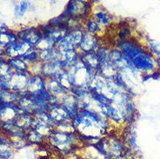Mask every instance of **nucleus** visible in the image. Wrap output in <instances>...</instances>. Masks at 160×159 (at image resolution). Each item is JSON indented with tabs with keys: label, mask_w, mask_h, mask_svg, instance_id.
<instances>
[{
	"label": "nucleus",
	"mask_w": 160,
	"mask_h": 159,
	"mask_svg": "<svg viewBox=\"0 0 160 159\" xmlns=\"http://www.w3.org/2000/svg\"><path fill=\"white\" fill-rule=\"evenodd\" d=\"M91 97L93 103L99 104V105H104V104H109L111 103V99L108 96L104 94V92H94L91 93Z\"/></svg>",
	"instance_id": "nucleus-25"
},
{
	"label": "nucleus",
	"mask_w": 160,
	"mask_h": 159,
	"mask_svg": "<svg viewBox=\"0 0 160 159\" xmlns=\"http://www.w3.org/2000/svg\"><path fill=\"white\" fill-rule=\"evenodd\" d=\"M10 145L14 151H19L26 146H29V144L26 143L25 139H11Z\"/></svg>",
	"instance_id": "nucleus-28"
},
{
	"label": "nucleus",
	"mask_w": 160,
	"mask_h": 159,
	"mask_svg": "<svg viewBox=\"0 0 160 159\" xmlns=\"http://www.w3.org/2000/svg\"><path fill=\"white\" fill-rule=\"evenodd\" d=\"M129 64L132 65L138 72L143 74H150L157 70L156 58L150 51H144L133 57Z\"/></svg>",
	"instance_id": "nucleus-2"
},
{
	"label": "nucleus",
	"mask_w": 160,
	"mask_h": 159,
	"mask_svg": "<svg viewBox=\"0 0 160 159\" xmlns=\"http://www.w3.org/2000/svg\"><path fill=\"white\" fill-rule=\"evenodd\" d=\"M92 12H93L92 13V17L101 27L105 29L112 24L113 17L106 9L103 8L99 5V8H95V10L92 9Z\"/></svg>",
	"instance_id": "nucleus-8"
},
{
	"label": "nucleus",
	"mask_w": 160,
	"mask_h": 159,
	"mask_svg": "<svg viewBox=\"0 0 160 159\" xmlns=\"http://www.w3.org/2000/svg\"><path fill=\"white\" fill-rule=\"evenodd\" d=\"M79 57L80 53L77 49H68L61 52V58L66 61L70 64V67L79 62Z\"/></svg>",
	"instance_id": "nucleus-16"
},
{
	"label": "nucleus",
	"mask_w": 160,
	"mask_h": 159,
	"mask_svg": "<svg viewBox=\"0 0 160 159\" xmlns=\"http://www.w3.org/2000/svg\"><path fill=\"white\" fill-rule=\"evenodd\" d=\"M25 141L29 144V146L33 145V146H38V147H40L47 143V140L33 128L26 131Z\"/></svg>",
	"instance_id": "nucleus-12"
},
{
	"label": "nucleus",
	"mask_w": 160,
	"mask_h": 159,
	"mask_svg": "<svg viewBox=\"0 0 160 159\" xmlns=\"http://www.w3.org/2000/svg\"><path fill=\"white\" fill-rule=\"evenodd\" d=\"M60 68L57 63V61L52 62V63H43L41 71H40V75L44 77L46 79L54 78L57 71Z\"/></svg>",
	"instance_id": "nucleus-15"
},
{
	"label": "nucleus",
	"mask_w": 160,
	"mask_h": 159,
	"mask_svg": "<svg viewBox=\"0 0 160 159\" xmlns=\"http://www.w3.org/2000/svg\"><path fill=\"white\" fill-rule=\"evenodd\" d=\"M49 114L55 122V126L62 121H72V117L60 103L52 104L49 111Z\"/></svg>",
	"instance_id": "nucleus-9"
},
{
	"label": "nucleus",
	"mask_w": 160,
	"mask_h": 159,
	"mask_svg": "<svg viewBox=\"0 0 160 159\" xmlns=\"http://www.w3.org/2000/svg\"><path fill=\"white\" fill-rule=\"evenodd\" d=\"M118 39L126 40L132 37V31L129 24H121L120 28L118 31Z\"/></svg>",
	"instance_id": "nucleus-26"
},
{
	"label": "nucleus",
	"mask_w": 160,
	"mask_h": 159,
	"mask_svg": "<svg viewBox=\"0 0 160 159\" xmlns=\"http://www.w3.org/2000/svg\"><path fill=\"white\" fill-rule=\"evenodd\" d=\"M32 4L28 1H22L14 6V15L16 17H23L24 15L28 12L29 9L32 8Z\"/></svg>",
	"instance_id": "nucleus-23"
},
{
	"label": "nucleus",
	"mask_w": 160,
	"mask_h": 159,
	"mask_svg": "<svg viewBox=\"0 0 160 159\" xmlns=\"http://www.w3.org/2000/svg\"><path fill=\"white\" fill-rule=\"evenodd\" d=\"M7 64L11 67L13 72H29V64L24 62L21 57H14L7 59Z\"/></svg>",
	"instance_id": "nucleus-18"
},
{
	"label": "nucleus",
	"mask_w": 160,
	"mask_h": 159,
	"mask_svg": "<svg viewBox=\"0 0 160 159\" xmlns=\"http://www.w3.org/2000/svg\"><path fill=\"white\" fill-rule=\"evenodd\" d=\"M84 28L86 32L93 34V35H98V36H100L104 31V29L101 27L92 17H90L87 19L84 20Z\"/></svg>",
	"instance_id": "nucleus-17"
},
{
	"label": "nucleus",
	"mask_w": 160,
	"mask_h": 159,
	"mask_svg": "<svg viewBox=\"0 0 160 159\" xmlns=\"http://www.w3.org/2000/svg\"><path fill=\"white\" fill-rule=\"evenodd\" d=\"M11 139L9 138L7 136H5L0 131V145H3V144H10Z\"/></svg>",
	"instance_id": "nucleus-29"
},
{
	"label": "nucleus",
	"mask_w": 160,
	"mask_h": 159,
	"mask_svg": "<svg viewBox=\"0 0 160 159\" xmlns=\"http://www.w3.org/2000/svg\"><path fill=\"white\" fill-rule=\"evenodd\" d=\"M31 73L26 72H13L11 79L9 81V84L11 86V90L12 92H19L22 91H25L27 88L29 77H31Z\"/></svg>",
	"instance_id": "nucleus-6"
},
{
	"label": "nucleus",
	"mask_w": 160,
	"mask_h": 159,
	"mask_svg": "<svg viewBox=\"0 0 160 159\" xmlns=\"http://www.w3.org/2000/svg\"><path fill=\"white\" fill-rule=\"evenodd\" d=\"M15 151H13L10 144L0 145V159H13Z\"/></svg>",
	"instance_id": "nucleus-27"
},
{
	"label": "nucleus",
	"mask_w": 160,
	"mask_h": 159,
	"mask_svg": "<svg viewBox=\"0 0 160 159\" xmlns=\"http://www.w3.org/2000/svg\"><path fill=\"white\" fill-rule=\"evenodd\" d=\"M18 38L27 44L35 46L43 38L42 32H40L38 26H28L17 31Z\"/></svg>",
	"instance_id": "nucleus-3"
},
{
	"label": "nucleus",
	"mask_w": 160,
	"mask_h": 159,
	"mask_svg": "<svg viewBox=\"0 0 160 159\" xmlns=\"http://www.w3.org/2000/svg\"><path fill=\"white\" fill-rule=\"evenodd\" d=\"M21 58L24 60V62H26L29 65L36 64L38 62H40L39 52L37 51L36 48L33 47L27 53H25Z\"/></svg>",
	"instance_id": "nucleus-24"
},
{
	"label": "nucleus",
	"mask_w": 160,
	"mask_h": 159,
	"mask_svg": "<svg viewBox=\"0 0 160 159\" xmlns=\"http://www.w3.org/2000/svg\"><path fill=\"white\" fill-rule=\"evenodd\" d=\"M47 143L51 149L64 157L77 153L82 147L75 131H63L55 128L47 138Z\"/></svg>",
	"instance_id": "nucleus-1"
},
{
	"label": "nucleus",
	"mask_w": 160,
	"mask_h": 159,
	"mask_svg": "<svg viewBox=\"0 0 160 159\" xmlns=\"http://www.w3.org/2000/svg\"><path fill=\"white\" fill-rule=\"evenodd\" d=\"M60 104L73 117L79 113L82 102L79 98L68 92L60 97Z\"/></svg>",
	"instance_id": "nucleus-7"
},
{
	"label": "nucleus",
	"mask_w": 160,
	"mask_h": 159,
	"mask_svg": "<svg viewBox=\"0 0 160 159\" xmlns=\"http://www.w3.org/2000/svg\"><path fill=\"white\" fill-rule=\"evenodd\" d=\"M32 128L35 129L38 132H39L40 134L43 136L46 140H47L50 134L52 133V131L54 129V128L52 127L51 125H49L47 123L38 121V120L37 119H35V123H34V125H33Z\"/></svg>",
	"instance_id": "nucleus-20"
},
{
	"label": "nucleus",
	"mask_w": 160,
	"mask_h": 159,
	"mask_svg": "<svg viewBox=\"0 0 160 159\" xmlns=\"http://www.w3.org/2000/svg\"><path fill=\"white\" fill-rule=\"evenodd\" d=\"M79 58L84 65L92 69L95 73H97V72L98 71L99 62L96 56V52H90V53H80Z\"/></svg>",
	"instance_id": "nucleus-13"
},
{
	"label": "nucleus",
	"mask_w": 160,
	"mask_h": 159,
	"mask_svg": "<svg viewBox=\"0 0 160 159\" xmlns=\"http://www.w3.org/2000/svg\"><path fill=\"white\" fill-rule=\"evenodd\" d=\"M39 52L40 61L42 63H52L61 58V52L57 47L44 50Z\"/></svg>",
	"instance_id": "nucleus-14"
},
{
	"label": "nucleus",
	"mask_w": 160,
	"mask_h": 159,
	"mask_svg": "<svg viewBox=\"0 0 160 159\" xmlns=\"http://www.w3.org/2000/svg\"><path fill=\"white\" fill-rule=\"evenodd\" d=\"M2 123H3V122H2V121L0 120V129H1V126H2Z\"/></svg>",
	"instance_id": "nucleus-32"
},
{
	"label": "nucleus",
	"mask_w": 160,
	"mask_h": 159,
	"mask_svg": "<svg viewBox=\"0 0 160 159\" xmlns=\"http://www.w3.org/2000/svg\"><path fill=\"white\" fill-rule=\"evenodd\" d=\"M101 43V37L98 35H93L91 33L84 32L83 38L80 44L77 48V50L80 53H90V52H96L98 49Z\"/></svg>",
	"instance_id": "nucleus-4"
},
{
	"label": "nucleus",
	"mask_w": 160,
	"mask_h": 159,
	"mask_svg": "<svg viewBox=\"0 0 160 159\" xmlns=\"http://www.w3.org/2000/svg\"><path fill=\"white\" fill-rule=\"evenodd\" d=\"M111 47L106 44H101L98 49L96 51V56L99 62V64L109 62V55H110Z\"/></svg>",
	"instance_id": "nucleus-22"
},
{
	"label": "nucleus",
	"mask_w": 160,
	"mask_h": 159,
	"mask_svg": "<svg viewBox=\"0 0 160 159\" xmlns=\"http://www.w3.org/2000/svg\"><path fill=\"white\" fill-rule=\"evenodd\" d=\"M19 99L18 92L12 91H0V103H17Z\"/></svg>",
	"instance_id": "nucleus-21"
},
{
	"label": "nucleus",
	"mask_w": 160,
	"mask_h": 159,
	"mask_svg": "<svg viewBox=\"0 0 160 159\" xmlns=\"http://www.w3.org/2000/svg\"><path fill=\"white\" fill-rule=\"evenodd\" d=\"M17 40H18L17 32H14L12 30H9L3 33H0V47L4 49L9 44L16 42Z\"/></svg>",
	"instance_id": "nucleus-19"
},
{
	"label": "nucleus",
	"mask_w": 160,
	"mask_h": 159,
	"mask_svg": "<svg viewBox=\"0 0 160 159\" xmlns=\"http://www.w3.org/2000/svg\"><path fill=\"white\" fill-rule=\"evenodd\" d=\"M62 159H83L81 156L77 155V153L72 154V155L68 156V157H64Z\"/></svg>",
	"instance_id": "nucleus-30"
},
{
	"label": "nucleus",
	"mask_w": 160,
	"mask_h": 159,
	"mask_svg": "<svg viewBox=\"0 0 160 159\" xmlns=\"http://www.w3.org/2000/svg\"><path fill=\"white\" fill-rule=\"evenodd\" d=\"M47 79L41 75H31L29 77L26 91L32 94H37L38 92L46 90Z\"/></svg>",
	"instance_id": "nucleus-10"
},
{
	"label": "nucleus",
	"mask_w": 160,
	"mask_h": 159,
	"mask_svg": "<svg viewBox=\"0 0 160 159\" xmlns=\"http://www.w3.org/2000/svg\"><path fill=\"white\" fill-rule=\"evenodd\" d=\"M0 57H5V52L4 48L0 47Z\"/></svg>",
	"instance_id": "nucleus-31"
},
{
	"label": "nucleus",
	"mask_w": 160,
	"mask_h": 159,
	"mask_svg": "<svg viewBox=\"0 0 160 159\" xmlns=\"http://www.w3.org/2000/svg\"><path fill=\"white\" fill-rule=\"evenodd\" d=\"M34 46L25 43L22 40H17L16 42L9 44L7 47L4 48L5 58L10 59L14 57H22L25 53H27Z\"/></svg>",
	"instance_id": "nucleus-5"
},
{
	"label": "nucleus",
	"mask_w": 160,
	"mask_h": 159,
	"mask_svg": "<svg viewBox=\"0 0 160 159\" xmlns=\"http://www.w3.org/2000/svg\"><path fill=\"white\" fill-rule=\"evenodd\" d=\"M46 90L51 95L55 96L58 97H61L69 92V88L62 84L59 80L55 78L47 79Z\"/></svg>",
	"instance_id": "nucleus-11"
}]
</instances>
